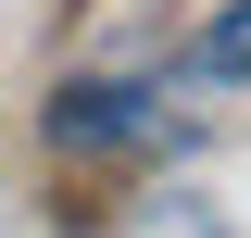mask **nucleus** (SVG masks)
Returning <instances> with one entry per match:
<instances>
[{"label":"nucleus","mask_w":251,"mask_h":238,"mask_svg":"<svg viewBox=\"0 0 251 238\" xmlns=\"http://www.w3.org/2000/svg\"><path fill=\"white\" fill-rule=\"evenodd\" d=\"M138 125H151V88H113V75H88V88L50 100V138L63 150H126Z\"/></svg>","instance_id":"1"},{"label":"nucleus","mask_w":251,"mask_h":238,"mask_svg":"<svg viewBox=\"0 0 251 238\" xmlns=\"http://www.w3.org/2000/svg\"><path fill=\"white\" fill-rule=\"evenodd\" d=\"M188 63H201V75H226V88H239V75H251V0H226L214 25H201V50H188Z\"/></svg>","instance_id":"2"}]
</instances>
